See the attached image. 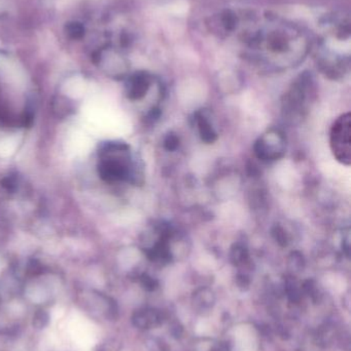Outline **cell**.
I'll use <instances>...</instances> for the list:
<instances>
[{
    "mask_svg": "<svg viewBox=\"0 0 351 351\" xmlns=\"http://www.w3.org/2000/svg\"><path fill=\"white\" fill-rule=\"evenodd\" d=\"M243 40L253 57L278 67L299 63L309 49V40L301 29L275 18L247 30Z\"/></svg>",
    "mask_w": 351,
    "mask_h": 351,
    "instance_id": "obj_1",
    "label": "cell"
},
{
    "mask_svg": "<svg viewBox=\"0 0 351 351\" xmlns=\"http://www.w3.org/2000/svg\"><path fill=\"white\" fill-rule=\"evenodd\" d=\"M99 176L109 183L128 181L142 183L141 171L133 162L130 146L124 142H106L99 149Z\"/></svg>",
    "mask_w": 351,
    "mask_h": 351,
    "instance_id": "obj_2",
    "label": "cell"
},
{
    "mask_svg": "<svg viewBox=\"0 0 351 351\" xmlns=\"http://www.w3.org/2000/svg\"><path fill=\"white\" fill-rule=\"evenodd\" d=\"M313 78L304 73L291 86L282 101V109L290 119L301 117L306 111L309 97L313 93Z\"/></svg>",
    "mask_w": 351,
    "mask_h": 351,
    "instance_id": "obj_3",
    "label": "cell"
},
{
    "mask_svg": "<svg viewBox=\"0 0 351 351\" xmlns=\"http://www.w3.org/2000/svg\"><path fill=\"white\" fill-rule=\"evenodd\" d=\"M331 148L334 156L344 166L351 164V115H341L331 129Z\"/></svg>",
    "mask_w": 351,
    "mask_h": 351,
    "instance_id": "obj_4",
    "label": "cell"
},
{
    "mask_svg": "<svg viewBox=\"0 0 351 351\" xmlns=\"http://www.w3.org/2000/svg\"><path fill=\"white\" fill-rule=\"evenodd\" d=\"M286 140L284 133L271 129L261 136L253 145L256 156L263 162H275L286 154Z\"/></svg>",
    "mask_w": 351,
    "mask_h": 351,
    "instance_id": "obj_5",
    "label": "cell"
},
{
    "mask_svg": "<svg viewBox=\"0 0 351 351\" xmlns=\"http://www.w3.org/2000/svg\"><path fill=\"white\" fill-rule=\"evenodd\" d=\"M154 84V77L148 72H137L129 78L126 86L127 97L132 101L144 99Z\"/></svg>",
    "mask_w": 351,
    "mask_h": 351,
    "instance_id": "obj_6",
    "label": "cell"
},
{
    "mask_svg": "<svg viewBox=\"0 0 351 351\" xmlns=\"http://www.w3.org/2000/svg\"><path fill=\"white\" fill-rule=\"evenodd\" d=\"M195 123L202 141L205 142L206 144H212L218 140V134L204 112L199 111L196 113Z\"/></svg>",
    "mask_w": 351,
    "mask_h": 351,
    "instance_id": "obj_7",
    "label": "cell"
},
{
    "mask_svg": "<svg viewBox=\"0 0 351 351\" xmlns=\"http://www.w3.org/2000/svg\"><path fill=\"white\" fill-rule=\"evenodd\" d=\"M247 259H249V252H247V247L243 245H239V243L235 245L231 252V260L233 263L240 265V264L245 263Z\"/></svg>",
    "mask_w": 351,
    "mask_h": 351,
    "instance_id": "obj_8",
    "label": "cell"
},
{
    "mask_svg": "<svg viewBox=\"0 0 351 351\" xmlns=\"http://www.w3.org/2000/svg\"><path fill=\"white\" fill-rule=\"evenodd\" d=\"M179 138L177 134L169 133L168 135L165 137L164 139V147L165 149L168 152H174L179 148Z\"/></svg>",
    "mask_w": 351,
    "mask_h": 351,
    "instance_id": "obj_9",
    "label": "cell"
},
{
    "mask_svg": "<svg viewBox=\"0 0 351 351\" xmlns=\"http://www.w3.org/2000/svg\"><path fill=\"white\" fill-rule=\"evenodd\" d=\"M272 234H273L275 241H278V243H280V245H282V247H284V245H288V234H286V231H284V229L282 228V227H274L273 230H272Z\"/></svg>",
    "mask_w": 351,
    "mask_h": 351,
    "instance_id": "obj_10",
    "label": "cell"
},
{
    "mask_svg": "<svg viewBox=\"0 0 351 351\" xmlns=\"http://www.w3.org/2000/svg\"><path fill=\"white\" fill-rule=\"evenodd\" d=\"M2 185L8 190V191H14L16 188V179L14 177H6L3 180V184Z\"/></svg>",
    "mask_w": 351,
    "mask_h": 351,
    "instance_id": "obj_11",
    "label": "cell"
}]
</instances>
